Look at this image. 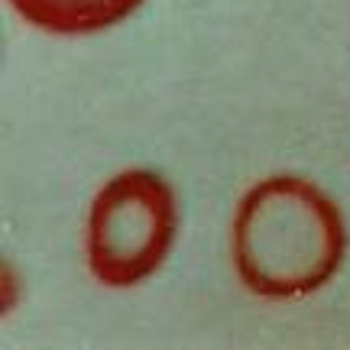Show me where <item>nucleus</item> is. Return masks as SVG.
I'll return each mask as SVG.
<instances>
[{
  "label": "nucleus",
  "instance_id": "nucleus-1",
  "mask_svg": "<svg viewBox=\"0 0 350 350\" xmlns=\"http://www.w3.org/2000/svg\"><path fill=\"white\" fill-rule=\"evenodd\" d=\"M347 230L338 204L299 175L253 185L234 214L240 282L262 299H295L338 273Z\"/></svg>",
  "mask_w": 350,
  "mask_h": 350
},
{
  "label": "nucleus",
  "instance_id": "nucleus-2",
  "mask_svg": "<svg viewBox=\"0 0 350 350\" xmlns=\"http://www.w3.org/2000/svg\"><path fill=\"white\" fill-rule=\"evenodd\" d=\"M175 195L152 169H126L100 188L88 211L85 253L91 275L126 288L152 275L172 250Z\"/></svg>",
  "mask_w": 350,
  "mask_h": 350
},
{
  "label": "nucleus",
  "instance_id": "nucleus-3",
  "mask_svg": "<svg viewBox=\"0 0 350 350\" xmlns=\"http://www.w3.org/2000/svg\"><path fill=\"white\" fill-rule=\"evenodd\" d=\"M143 0H10L16 16L59 36H85L126 20Z\"/></svg>",
  "mask_w": 350,
  "mask_h": 350
}]
</instances>
